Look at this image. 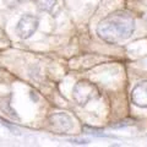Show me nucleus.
Instances as JSON below:
<instances>
[{
    "mask_svg": "<svg viewBox=\"0 0 147 147\" xmlns=\"http://www.w3.org/2000/svg\"><path fill=\"white\" fill-rule=\"evenodd\" d=\"M135 31V20L127 11H115L104 17L97 26V33L108 43H119L130 38Z\"/></svg>",
    "mask_w": 147,
    "mask_h": 147,
    "instance_id": "1",
    "label": "nucleus"
},
{
    "mask_svg": "<svg viewBox=\"0 0 147 147\" xmlns=\"http://www.w3.org/2000/svg\"><path fill=\"white\" fill-rule=\"evenodd\" d=\"M98 97H99L98 87L90 81H80L74 87L72 98L81 107H85L91 100H93Z\"/></svg>",
    "mask_w": 147,
    "mask_h": 147,
    "instance_id": "2",
    "label": "nucleus"
},
{
    "mask_svg": "<svg viewBox=\"0 0 147 147\" xmlns=\"http://www.w3.org/2000/svg\"><path fill=\"white\" fill-rule=\"evenodd\" d=\"M39 21L33 15H24L16 25V33L22 39H27L34 33L38 28Z\"/></svg>",
    "mask_w": 147,
    "mask_h": 147,
    "instance_id": "3",
    "label": "nucleus"
},
{
    "mask_svg": "<svg viewBox=\"0 0 147 147\" xmlns=\"http://www.w3.org/2000/svg\"><path fill=\"white\" fill-rule=\"evenodd\" d=\"M49 124L53 130L58 132H66L72 129L74 120L66 113H57L49 118Z\"/></svg>",
    "mask_w": 147,
    "mask_h": 147,
    "instance_id": "4",
    "label": "nucleus"
},
{
    "mask_svg": "<svg viewBox=\"0 0 147 147\" xmlns=\"http://www.w3.org/2000/svg\"><path fill=\"white\" fill-rule=\"evenodd\" d=\"M131 100L136 107L147 108V81L140 82L132 88Z\"/></svg>",
    "mask_w": 147,
    "mask_h": 147,
    "instance_id": "5",
    "label": "nucleus"
},
{
    "mask_svg": "<svg viewBox=\"0 0 147 147\" xmlns=\"http://www.w3.org/2000/svg\"><path fill=\"white\" fill-rule=\"evenodd\" d=\"M0 109L4 114L11 117V118H17L16 115V112L12 109L11 107V103H10V96L9 97H4L1 100H0Z\"/></svg>",
    "mask_w": 147,
    "mask_h": 147,
    "instance_id": "6",
    "label": "nucleus"
},
{
    "mask_svg": "<svg viewBox=\"0 0 147 147\" xmlns=\"http://www.w3.org/2000/svg\"><path fill=\"white\" fill-rule=\"evenodd\" d=\"M55 4H57V0H37V7L40 11H45V12L52 11Z\"/></svg>",
    "mask_w": 147,
    "mask_h": 147,
    "instance_id": "7",
    "label": "nucleus"
}]
</instances>
